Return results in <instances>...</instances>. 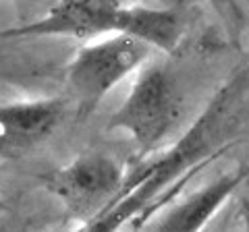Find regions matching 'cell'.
<instances>
[{
    "label": "cell",
    "instance_id": "cell-1",
    "mask_svg": "<svg viewBox=\"0 0 249 232\" xmlns=\"http://www.w3.org/2000/svg\"><path fill=\"white\" fill-rule=\"evenodd\" d=\"M249 94V73L237 71L212 96L189 129L178 139L147 156L139 166L129 170L121 189L96 218L85 224V230H119L127 224L135 228L158 214L177 197L178 189L193 179L218 153L231 148L239 133Z\"/></svg>",
    "mask_w": 249,
    "mask_h": 232
},
{
    "label": "cell",
    "instance_id": "cell-2",
    "mask_svg": "<svg viewBox=\"0 0 249 232\" xmlns=\"http://www.w3.org/2000/svg\"><path fill=\"white\" fill-rule=\"evenodd\" d=\"M185 112L178 79L164 65H143L127 98L106 122L110 133H127L142 156L168 141Z\"/></svg>",
    "mask_w": 249,
    "mask_h": 232
},
{
    "label": "cell",
    "instance_id": "cell-3",
    "mask_svg": "<svg viewBox=\"0 0 249 232\" xmlns=\"http://www.w3.org/2000/svg\"><path fill=\"white\" fill-rule=\"evenodd\" d=\"M152 52L150 44L121 32L100 35L79 48L65 68V87L81 118L96 112L116 85L150 60Z\"/></svg>",
    "mask_w": 249,
    "mask_h": 232
},
{
    "label": "cell",
    "instance_id": "cell-4",
    "mask_svg": "<svg viewBox=\"0 0 249 232\" xmlns=\"http://www.w3.org/2000/svg\"><path fill=\"white\" fill-rule=\"evenodd\" d=\"M127 170L119 160L102 151H88L69 164L42 176L46 193L58 201L65 214L81 228L110 203L121 189Z\"/></svg>",
    "mask_w": 249,
    "mask_h": 232
},
{
    "label": "cell",
    "instance_id": "cell-5",
    "mask_svg": "<svg viewBox=\"0 0 249 232\" xmlns=\"http://www.w3.org/2000/svg\"><path fill=\"white\" fill-rule=\"evenodd\" d=\"M124 4L121 0H58L40 19L2 29L0 40H37L69 37L89 42L100 35L119 32Z\"/></svg>",
    "mask_w": 249,
    "mask_h": 232
},
{
    "label": "cell",
    "instance_id": "cell-6",
    "mask_svg": "<svg viewBox=\"0 0 249 232\" xmlns=\"http://www.w3.org/2000/svg\"><path fill=\"white\" fill-rule=\"evenodd\" d=\"M67 116V99L36 98L0 104V160L34 153L56 133Z\"/></svg>",
    "mask_w": 249,
    "mask_h": 232
},
{
    "label": "cell",
    "instance_id": "cell-7",
    "mask_svg": "<svg viewBox=\"0 0 249 232\" xmlns=\"http://www.w3.org/2000/svg\"><path fill=\"white\" fill-rule=\"evenodd\" d=\"M249 176V168H235L216 176L212 182L191 191L187 197L170 201L154 214L143 226L156 230H201L220 212V207L235 195V191Z\"/></svg>",
    "mask_w": 249,
    "mask_h": 232
},
{
    "label": "cell",
    "instance_id": "cell-8",
    "mask_svg": "<svg viewBox=\"0 0 249 232\" xmlns=\"http://www.w3.org/2000/svg\"><path fill=\"white\" fill-rule=\"evenodd\" d=\"M185 4L168 6H124L119 32L135 35L154 50L175 54L185 37Z\"/></svg>",
    "mask_w": 249,
    "mask_h": 232
},
{
    "label": "cell",
    "instance_id": "cell-9",
    "mask_svg": "<svg viewBox=\"0 0 249 232\" xmlns=\"http://www.w3.org/2000/svg\"><path fill=\"white\" fill-rule=\"evenodd\" d=\"M6 40H0V77L6 79H15L25 73V66L21 65V60L17 58V54L9 52V46L4 44Z\"/></svg>",
    "mask_w": 249,
    "mask_h": 232
},
{
    "label": "cell",
    "instance_id": "cell-10",
    "mask_svg": "<svg viewBox=\"0 0 249 232\" xmlns=\"http://www.w3.org/2000/svg\"><path fill=\"white\" fill-rule=\"evenodd\" d=\"M177 2H181V4H185V6H187V4L191 2V0H177Z\"/></svg>",
    "mask_w": 249,
    "mask_h": 232
},
{
    "label": "cell",
    "instance_id": "cell-11",
    "mask_svg": "<svg viewBox=\"0 0 249 232\" xmlns=\"http://www.w3.org/2000/svg\"><path fill=\"white\" fill-rule=\"evenodd\" d=\"M245 2H249V0H245Z\"/></svg>",
    "mask_w": 249,
    "mask_h": 232
}]
</instances>
